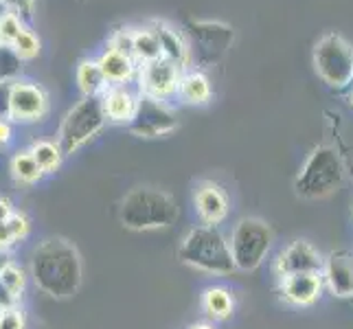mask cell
Segmentation results:
<instances>
[{"label":"cell","instance_id":"6da1fadb","mask_svg":"<svg viewBox=\"0 0 353 329\" xmlns=\"http://www.w3.org/2000/svg\"><path fill=\"white\" fill-rule=\"evenodd\" d=\"M31 277L48 297H72L81 286V259L77 248L64 237L44 239L33 252Z\"/></svg>","mask_w":353,"mask_h":329},{"label":"cell","instance_id":"7a4b0ae2","mask_svg":"<svg viewBox=\"0 0 353 329\" xmlns=\"http://www.w3.org/2000/svg\"><path fill=\"white\" fill-rule=\"evenodd\" d=\"M178 257L182 263L196 268L206 275H230L235 270L230 243L217 226H196L182 237L178 246Z\"/></svg>","mask_w":353,"mask_h":329},{"label":"cell","instance_id":"3957f363","mask_svg":"<svg viewBox=\"0 0 353 329\" xmlns=\"http://www.w3.org/2000/svg\"><path fill=\"white\" fill-rule=\"evenodd\" d=\"M178 209L169 193L154 187L132 189L121 202V222L132 230H156L174 224Z\"/></svg>","mask_w":353,"mask_h":329},{"label":"cell","instance_id":"277c9868","mask_svg":"<svg viewBox=\"0 0 353 329\" xmlns=\"http://www.w3.org/2000/svg\"><path fill=\"white\" fill-rule=\"evenodd\" d=\"M105 123L108 119L103 112L101 97H83L62 119V126L57 130V145L62 148L64 156L75 154L90 139H94Z\"/></svg>","mask_w":353,"mask_h":329},{"label":"cell","instance_id":"5b68a950","mask_svg":"<svg viewBox=\"0 0 353 329\" xmlns=\"http://www.w3.org/2000/svg\"><path fill=\"white\" fill-rule=\"evenodd\" d=\"M343 163L332 148H316L294 180V189L303 198H323L343 182Z\"/></svg>","mask_w":353,"mask_h":329},{"label":"cell","instance_id":"8992f818","mask_svg":"<svg viewBox=\"0 0 353 329\" xmlns=\"http://www.w3.org/2000/svg\"><path fill=\"white\" fill-rule=\"evenodd\" d=\"M314 68L332 88L353 81V46L340 33H325L314 46Z\"/></svg>","mask_w":353,"mask_h":329},{"label":"cell","instance_id":"52a82bcc","mask_svg":"<svg viewBox=\"0 0 353 329\" xmlns=\"http://www.w3.org/2000/svg\"><path fill=\"white\" fill-rule=\"evenodd\" d=\"M230 255L237 270H254L265 259L272 246V230L257 217H243L235 224L230 235Z\"/></svg>","mask_w":353,"mask_h":329},{"label":"cell","instance_id":"ba28073f","mask_svg":"<svg viewBox=\"0 0 353 329\" xmlns=\"http://www.w3.org/2000/svg\"><path fill=\"white\" fill-rule=\"evenodd\" d=\"M182 33L187 38L191 62H198L202 66L222 59L235 38L233 27L217 20H189Z\"/></svg>","mask_w":353,"mask_h":329},{"label":"cell","instance_id":"9c48e42d","mask_svg":"<svg viewBox=\"0 0 353 329\" xmlns=\"http://www.w3.org/2000/svg\"><path fill=\"white\" fill-rule=\"evenodd\" d=\"M128 128L139 139H158L178 130V117L169 103L141 94L139 110Z\"/></svg>","mask_w":353,"mask_h":329},{"label":"cell","instance_id":"30bf717a","mask_svg":"<svg viewBox=\"0 0 353 329\" xmlns=\"http://www.w3.org/2000/svg\"><path fill=\"white\" fill-rule=\"evenodd\" d=\"M182 68L169 59L161 57L156 62H150L139 68V92L152 99L169 103L178 97V86H180Z\"/></svg>","mask_w":353,"mask_h":329},{"label":"cell","instance_id":"8fae6325","mask_svg":"<svg viewBox=\"0 0 353 329\" xmlns=\"http://www.w3.org/2000/svg\"><path fill=\"white\" fill-rule=\"evenodd\" d=\"M48 110H51L48 92L40 83L29 79H16L14 94H11V110H9L11 123H22V126L38 123V121H44Z\"/></svg>","mask_w":353,"mask_h":329},{"label":"cell","instance_id":"7c38bea8","mask_svg":"<svg viewBox=\"0 0 353 329\" xmlns=\"http://www.w3.org/2000/svg\"><path fill=\"white\" fill-rule=\"evenodd\" d=\"M325 261L321 259V252L316 250L310 241L296 239L288 248L279 252L276 259V272L279 277L301 275V272H323Z\"/></svg>","mask_w":353,"mask_h":329},{"label":"cell","instance_id":"4fadbf2b","mask_svg":"<svg viewBox=\"0 0 353 329\" xmlns=\"http://www.w3.org/2000/svg\"><path fill=\"white\" fill-rule=\"evenodd\" d=\"M323 272H301L281 277V297L296 308H310L323 295Z\"/></svg>","mask_w":353,"mask_h":329},{"label":"cell","instance_id":"5bb4252c","mask_svg":"<svg viewBox=\"0 0 353 329\" xmlns=\"http://www.w3.org/2000/svg\"><path fill=\"white\" fill-rule=\"evenodd\" d=\"M139 101H141V92L132 90L128 83L125 86H108V90L101 94L103 112L110 123L130 126L139 110Z\"/></svg>","mask_w":353,"mask_h":329},{"label":"cell","instance_id":"9a60e30c","mask_svg":"<svg viewBox=\"0 0 353 329\" xmlns=\"http://www.w3.org/2000/svg\"><path fill=\"white\" fill-rule=\"evenodd\" d=\"M196 211L200 219L209 226H217L228 215V198L215 182H200L196 189Z\"/></svg>","mask_w":353,"mask_h":329},{"label":"cell","instance_id":"2e32d148","mask_svg":"<svg viewBox=\"0 0 353 329\" xmlns=\"http://www.w3.org/2000/svg\"><path fill=\"white\" fill-rule=\"evenodd\" d=\"M323 281L334 297H353V257L347 252H334L323 266Z\"/></svg>","mask_w":353,"mask_h":329},{"label":"cell","instance_id":"e0dca14e","mask_svg":"<svg viewBox=\"0 0 353 329\" xmlns=\"http://www.w3.org/2000/svg\"><path fill=\"white\" fill-rule=\"evenodd\" d=\"M97 62H99V68L110 86H125L134 77H139L141 66L130 55L119 53L114 48H105Z\"/></svg>","mask_w":353,"mask_h":329},{"label":"cell","instance_id":"ac0fdd59","mask_svg":"<svg viewBox=\"0 0 353 329\" xmlns=\"http://www.w3.org/2000/svg\"><path fill=\"white\" fill-rule=\"evenodd\" d=\"M154 27L158 31V38H161L163 57L169 59V62L178 64L182 70H187L191 64V55H189L185 33L178 31L176 27H172V24H167V22H158Z\"/></svg>","mask_w":353,"mask_h":329},{"label":"cell","instance_id":"d6986e66","mask_svg":"<svg viewBox=\"0 0 353 329\" xmlns=\"http://www.w3.org/2000/svg\"><path fill=\"white\" fill-rule=\"evenodd\" d=\"M213 88H211V79L204 75L198 68H187L182 70L180 77V86H178V97L185 103L191 106H204L211 99Z\"/></svg>","mask_w":353,"mask_h":329},{"label":"cell","instance_id":"ffe728a7","mask_svg":"<svg viewBox=\"0 0 353 329\" xmlns=\"http://www.w3.org/2000/svg\"><path fill=\"white\" fill-rule=\"evenodd\" d=\"M75 79H77V88L83 97H101L108 90V86H110L105 81L97 59H81L75 70Z\"/></svg>","mask_w":353,"mask_h":329},{"label":"cell","instance_id":"44dd1931","mask_svg":"<svg viewBox=\"0 0 353 329\" xmlns=\"http://www.w3.org/2000/svg\"><path fill=\"white\" fill-rule=\"evenodd\" d=\"M161 57H163V46H161V38H158L156 27L134 29V62L139 66H145Z\"/></svg>","mask_w":353,"mask_h":329},{"label":"cell","instance_id":"7402d4cb","mask_svg":"<svg viewBox=\"0 0 353 329\" xmlns=\"http://www.w3.org/2000/svg\"><path fill=\"white\" fill-rule=\"evenodd\" d=\"M9 172H11V176H14V180L18 182V185H35V182H40L46 176L40 169L38 161L33 158L31 150H22V152L11 156Z\"/></svg>","mask_w":353,"mask_h":329},{"label":"cell","instance_id":"603a6c76","mask_svg":"<svg viewBox=\"0 0 353 329\" xmlns=\"http://www.w3.org/2000/svg\"><path fill=\"white\" fill-rule=\"evenodd\" d=\"M202 308L204 312L211 316L215 321H226L230 314H233L235 308V301L233 295L222 288V286H213V288H206L204 295H202Z\"/></svg>","mask_w":353,"mask_h":329},{"label":"cell","instance_id":"cb8c5ba5","mask_svg":"<svg viewBox=\"0 0 353 329\" xmlns=\"http://www.w3.org/2000/svg\"><path fill=\"white\" fill-rule=\"evenodd\" d=\"M29 150H31L33 158L38 161V165H40V169L44 174H55L59 169V165H62V161H64L62 148H59V145L53 143V141H33V145Z\"/></svg>","mask_w":353,"mask_h":329},{"label":"cell","instance_id":"d4e9b609","mask_svg":"<svg viewBox=\"0 0 353 329\" xmlns=\"http://www.w3.org/2000/svg\"><path fill=\"white\" fill-rule=\"evenodd\" d=\"M11 51L22 62H29V59H35L40 55V38L35 35L29 27H24L22 33L18 35V40L11 44Z\"/></svg>","mask_w":353,"mask_h":329},{"label":"cell","instance_id":"484cf974","mask_svg":"<svg viewBox=\"0 0 353 329\" xmlns=\"http://www.w3.org/2000/svg\"><path fill=\"white\" fill-rule=\"evenodd\" d=\"M24 29V20L11 11H3L0 14V46H9L18 40V35Z\"/></svg>","mask_w":353,"mask_h":329},{"label":"cell","instance_id":"4316f807","mask_svg":"<svg viewBox=\"0 0 353 329\" xmlns=\"http://www.w3.org/2000/svg\"><path fill=\"white\" fill-rule=\"evenodd\" d=\"M0 281H3L5 288H9L11 292H14L16 297L22 299L24 286H27V275H24V270L18 263L7 261L3 268H0Z\"/></svg>","mask_w":353,"mask_h":329},{"label":"cell","instance_id":"83f0119b","mask_svg":"<svg viewBox=\"0 0 353 329\" xmlns=\"http://www.w3.org/2000/svg\"><path fill=\"white\" fill-rule=\"evenodd\" d=\"M108 48H114V51L130 55L134 59V29H117L110 35V42Z\"/></svg>","mask_w":353,"mask_h":329},{"label":"cell","instance_id":"f1b7e54d","mask_svg":"<svg viewBox=\"0 0 353 329\" xmlns=\"http://www.w3.org/2000/svg\"><path fill=\"white\" fill-rule=\"evenodd\" d=\"M7 226L11 230V235H14L16 241L24 239L29 235V228H31V222H29V217L24 215V213H11V217L7 219Z\"/></svg>","mask_w":353,"mask_h":329},{"label":"cell","instance_id":"f546056e","mask_svg":"<svg viewBox=\"0 0 353 329\" xmlns=\"http://www.w3.org/2000/svg\"><path fill=\"white\" fill-rule=\"evenodd\" d=\"M0 329H27V321L20 308H11L0 312Z\"/></svg>","mask_w":353,"mask_h":329},{"label":"cell","instance_id":"4dcf8cb0","mask_svg":"<svg viewBox=\"0 0 353 329\" xmlns=\"http://www.w3.org/2000/svg\"><path fill=\"white\" fill-rule=\"evenodd\" d=\"M16 79L14 77H0V117L9 119L11 110V94H14Z\"/></svg>","mask_w":353,"mask_h":329},{"label":"cell","instance_id":"1f68e13d","mask_svg":"<svg viewBox=\"0 0 353 329\" xmlns=\"http://www.w3.org/2000/svg\"><path fill=\"white\" fill-rule=\"evenodd\" d=\"M0 3H3L5 11H11V14L20 16L22 20H29L35 7V0H0Z\"/></svg>","mask_w":353,"mask_h":329},{"label":"cell","instance_id":"d6a6232c","mask_svg":"<svg viewBox=\"0 0 353 329\" xmlns=\"http://www.w3.org/2000/svg\"><path fill=\"white\" fill-rule=\"evenodd\" d=\"M18 303H20V297H16L14 292H11L9 288H5L3 281H0V312L18 308Z\"/></svg>","mask_w":353,"mask_h":329},{"label":"cell","instance_id":"836d02e7","mask_svg":"<svg viewBox=\"0 0 353 329\" xmlns=\"http://www.w3.org/2000/svg\"><path fill=\"white\" fill-rule=\"evenodd\" d=\"M14 139V123L7 117H0V150L7 148Z\"/></svg>","mask_w":353,"mask_h":329},{"label":"cell","instance_id":"e575fe53","mask_svg":"<svg viewBox=\"0 0 353 329\" xmlns=\"http://www.w3.org/2000/svg\"><path fill=\"white\" fill-rule=\"evenodd\" d=\"M14 243H16L14 235H11V230H9L7 222H3V224H0V250L7 252L11 246H14Z\"/></svg>","mask_w":353,"mask_h":329},{"label":"cell","instance_id":"d590c367","mask_svg":"<svg viewBox=\"0 0 353 329\" xmlns=\"http://www.w3.org/2000/svg\"><path fill=\"white\" fill-rule=\"evenodd\" d=\"M11 213H14V204H11L9 198L0 196V224L7 222V219L11 217Z\"/></svg>","mask_w":353,"mask_h":329},{"label":"cell","instance_id":"8d00e7d4","mask_svg":"<svg viewBox=\"0 0 353 329\" xmlns=\"http://www.w3.org/2000/svg\"><path fill=\"white\" fill-rule=\"evenodd\" d=\"M189 329H215V327L209 325V323H198V325H191Z\"/></svg>","mask_w":353,"mask_h":329},{"label":"cell","instance_id":"74e56055","mask_svg":"<svg viewBox=\"0 0 353 329\" xmlns=\"http://www.w3.org/2000/svg\"><path fill=\"white\" fill-rule=\"evenodd\" d=\"M351 106H353V90H351Z\"/></svg>","mask_w":353,"mask_h":329},{"label":"cell","instance_id":"f35d334b","mask_svg":"<svg viewBox=\"0 0 353 329\" xmlns=\"http://www.w3.org/2000/svg\"><path fill=\"white\" fill-rule=\"evenodd\" d=\"M81 3H83V0H81Z\"/></svg>","mask_w":353,"mask_h":329}]
</instances>
